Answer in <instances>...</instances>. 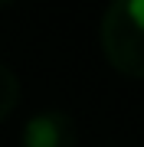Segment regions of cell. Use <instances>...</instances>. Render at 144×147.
I'll list each match as a JSON object with an SVG mask.
<instances>
[{
	"label": "cell",
	"instance_id": "6da1fadb",
	"mask_svg": "<svg viewBox=\"0 0 144 147\" xmlns=\"http://www.w3.org/2000/svg\"><path fill=\"white\" fill-rule=\"evenodd\" d=\"M101 53L115 72L144 79V0H118L101 13Z\"/></svg>",
	"mask_w": 144,
	"mask_h": 147
},
{
	"label": "cell",
	"instance_id": "7a4b0ae2",
	"mask_svg": "<svg viewBox=\"0 0 144 147\" xmlns=\"http://www.w3.org/2000/svg\"><path fill=\"white\" fill-rule=\"evenodd\" d=\"M20 144L23 147H75L79 144V127L66 111L46 108L23 124Z\"/></svg>",
	"mask_w": 144,
	"mask_h": 147
},
{
	"label": "cell",
	"instance_id": "3957f363",
	"mask_svg": "<svg viewBox=\"0 0 144 147\" xmlns=\"http://www.w3.org/2000/svg\"><path fill=\"white\" fill-rule=\"evenodd\" d=\"M16 101H20V79H16L13 69L0 62V121L16 108Z\"/></svg>",
	"mask_w": 144,
	"mask_h": 147
}]
</instances>
